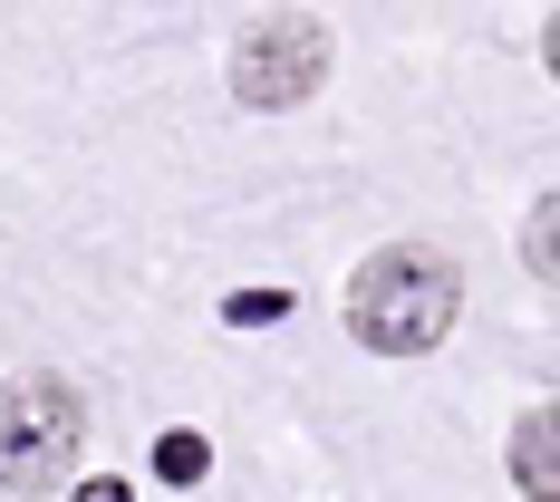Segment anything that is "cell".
Returning <instances> with one entry per match:
<instances>
[{"mask_svg": "<svg viewBox=\"0 0 560 502\" xmlns=\"http://www.w3.org/2000/svg\"><path fill=\"white\" fill-rule=\"evenodd\" d=\"M454 310H464V280H454V261L435 242H387V252H368L358 280H348V338L377 348V358L445 348Z\"/></svg>", "mask_w": 560, "mask_h": 502, "instance_id": "1", "label": "cell"}, {"mask_svg": "<svg viewBox=\"0 0 560 502\" xmlns=\"http://www.w3.org/2000/svg\"><path fill=\"white\" fill-rule=\"evenodd\" d=\"M512 474H522V493H532V502L560 493V483H551V406L522 416V435H512Z\"/></svg>", "mask_w": 560, "mask_h": 502, "instance_id": "4", "label": "cell"}, {"mask_svg": "<svg viewBox=\"0 0 560 502\" xmlns=\"http://www.w3.org/2000/svg\"><path fill=\"white\" fill-rule=\"evenodd\" d=\"M290 319V290H232L223 300V329H280Z\"/></svg>", "mask_w": 560, "mask_h": 502, "instance_id": "6", "label": "cell"}, {"mask_svg": "<svg viewBox=\"0 0 560 502\" xmlns=\"http://www.w3.org/2000/svg\"><path fill=\"white\" fill-rule=\"evenodd\" d=\"M68 502H136V493H126L116 474H97V483H78V493H68Z\"/></svg>", "mask_w": 560, "mask_h": 502, "instance_id": "8", "label": "cell"}, {"mask_svg": "<svg viewBox=\"0 0 560 502\" xmlns=\"http://www.w3.org/2000/svg\"><path fill=\"white\" fill-rule=\"evenodd\" d=\"M78 445H88V406L68 377L49 367L0 377V493H58Z\"/></svg>", "mask_w": 560, "mask_h": 502, "instance_id": "2", "label": "cell"}, {"mask_svg": "<svg viewBox=\"0 0 560 502\" xmlns=\"http://www.w3.org/2000/svg\"><path fill=\"white\" fill-rule=\"evenodd\" d=\"M551 223H560V203H532V280H551Z\"/></svg>", "mask_w": 560, "mask_h": 502, "instance_id": "7", "label": "cell"}, {"mask_svg": "<svg viewBox=\"0 0 560 502\" xmlns=\"http://www.w3.org/2000/svg\"><path fill=\"white\" fill-rule=\"evenodd\" d=\"M155 474H165L174 493H194V483L213 474V445H203L194 425H174V435H155Z\"/></svg>", "mask_w": 560, "mask_h": 502, "instance_id": "5", "label": "cell"}, {"mask_svg": "<svg viewBox=\"0 0 560 502\" xmlns=\"http://www.w3.org/2000/svg\"><path fill=\"white\" fill-rule=\"evenodd\" d=\"M329 20L319 10H271V20H242L232 30V97L252 116H290L319 97L329 78Z\"/></svg>", "mask_w": 560, "mask_h": 502, "instance_id": "3", "label": "cell"}]
</instances>
